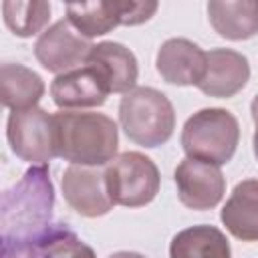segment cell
Returning <instances> with one entry per match:
<instances>
[{
  "label": "cell",
  "instance_id": "1",
  "mask_svg": "<svg viewBox=\"0 0 258 258\" xmlns=\"http://www.w3.org/2000/svg\"><path fill=\"white\" fill-rule=\"evenodd\" d=\"M54 208V187L46 165H32L18 183L2 194L0 226L4 258L10 252L28 248L44 230L50 228Z\"/></svg>",
  "mask_w": 258,
  "mask_h": 258
},
{
  "label": "cell",
  "instance_id": "2",
  "mask_svg": "<svg viewBox=\"0 0 258 258\" xmlns=\"http://www.w3.org/2000/svg\"><path fill=\"white\" fill-rule=\"evenodd\" d=\"M52 121L56 157L71 165L101 167L117 157L119 129L105 113L58 111Z\"/></svg>",
  "mask_w": 258,
  "mask_h": 258
},
{
  "label": "cell",
  "instance_id": "3",
  "mask_svg": "<svg viewBox=\"0 0 258 258\" xmlns=\"http://www.w3.org/2000/svg\"><path fill=\"white\" fill-rule=\"evenodd\" d=\"M119 123L129 141L151 149L171 139L175 111L165 93L153 87H135L121 97Z\"/></svg>",
  "mask_w": 258,
  "mask_h": 258
},
{
  "label": "cell",
  "instance_id": "4",
  "mask_svg": "<svg viewBox=\"0 0 258 258\" xmlns=\"http://www.w3.org/2000/svg\"><path fill=\"white\" fill-rule=\"evenodd\" d=\"M238 141V119L222 107H208L196 111L181 129V147L185 155L218 167L234 157Z\"/></svg>",
  "mask_w": 258,
  "mask_h": 258
},
{
  "label": "cell",
  "instance_id": "5",
  "mask_svg": "<svg viewBox=\"0 0 258 258\" xmlns=\"http://www.w3.org/2000/svg\"><path fill=\"white\" fill-rule=\"evenodd\" d=\"M105 185L115 206L141 208L159 194L161 175L151 157L141 151H125L107 163Z\"/></svg>",
  "mask_w": 258,
  "mask_h": 258
},
{
  "label": "cell",
  "instance_id": "6",
  "mask_svg": "<svg viewBox=\"0 0 258 258\" xmlns=\"http://www.w3.org/2000/svg\"><path fill=\"white\" fill-rule=\"evenodd\" d=\"M157 2H133V0H111V2H73L67 4V20L85 38H95L111 32L119 24L137 26L147 22L155 12Z\"/></svg>",
  "mask_w": 258,
  "mask_h": 258
},
{
  "label": "cell",
  "instance_id": "7",
  "mask_svg": "<svg viewBox=\"0 0 258 258\" xmlns=\"http://www.w3.org/2000/svg\"><path fill=\"white\" fill-rule=\"evenodd\" d=\"M6 139L16 157L32 165H46L56 157L54 121L40 107L10 111L6 121Z\"/></svg>",
  "mask_w": 258,
  "mask_h": 258
},
{
  "label": "cell",
  "instance_id": "8",
  "mask_svg": "<svg viewBox=\"0 0 258 258\" xmlns=\"http://www.w3.org/2000/svg\"><path fill=\"white\" fill-rule=\"evenodd\" d=\"M93 44L89 38L79 34L67 18L50 24L34 42V56L42 69L50 73H67L87 62Z\"/></svg>",
  "mask_w": 258,
  "mask_h": 258
},
{
  "label": "cell",
  "instance_id": "9",
  "mask_svg": "<svg viewBox=\"0 0 258 258\" xmlns=\"http://www.w3.org/2000/svg\"><path fill=\"white\" fill-rule=\"evenodd\" d=\"M179 202L189 210H212L226 194V177L218 165L185 157L173 171Z\"/></svg>",
  "mask_w": 258,
  "mask_h": 258
},
{
  "label": "cell",
  "instance_id": "10",
  "mask_svg": "<svg viewBox=\"0 0 258 258\" xmlns=\"http://www.w3.org/2000/svg\"><path fill=\"white\" fill-rule=\"evenodd\" d=\"M109 95L111 91L101 73L89 62L56 75L50 83V97L60 111L101 107Z\"/></svg>",
  "mask_w": 258,
  "mask_h": 258
},
{
  "label": "cell",
  "instance_id": "11",
  "mask_svg": "<svg viewBox=\"0 0 258 258\" xmlns=\"http://www.w3.org/2000/svg\"><path fill=\"white\" fill-rule=\"evenodd\" d=\"M64 202L85 218H99L113 210V202L107 194L105 171L99 167L69 165L60 179Z\"/></svg>",
  "mask_w": 258,
  "mask_h": 258
},
{
  "label": "cell",
  "instance_id": "12",
  "mask_svg": "<svg viewBox=\"0 0 258 258\" xmlns=\"http://www.w3.org/2000/svg\"><path fill=\"white\" fill-rule=\"evenodd\" d=\"M250 81L248 58L232 48H212L206 52V73L198 89L216 99H230Z\"/></svg>",
  "mask_w": 258,
  "mask_h": 258
},
{
  "label": "cell",
  "instance_id": "13",
  "mask_svg": "<svg viewBox=\"0 0 258 258\" xmlns=\"http://www.w3.org/2000/svg\"><path fill=\"white\" fill-rule=\"evenodd\" d=\"M155 69L169 85L198 87L206 73V50L189 38H167L157 50Z\"/></svg>",
  "mask_w": 258,
  "mask_h": 258
},
{
  "label": "cell",
  "instance_id": "14",
  "mask_svg": "<svg viewBox=\"0 0 258 258\" xmlns=\"http://www.w3.org/2000/svg\"><path fill=\"white\" fill-rule=\"evenodd\" d=\"M89 64H93L103 81L107 83L111 93H129L135 89L139 67L135 54L121 42L105 40L99 44H93V50L87 58Z\"/></svg>",
  "mask_w": 258,
  "mask_h": 258
},
{
  "label": "cell",
  "instance_id": "15",
  "mask_svg": "<svg viewBox=\"0 0 258 258\" xmlns=\"http://www.w3.org/2000/svg\"><path fill=\"white\" fill-rule=\"evenodd\" d=\"M220 220L226 230L242 242H258V179L240 181L226 200Z\"/></svg>",
  "mask_w": 258,
  "mask_h": 258
},
{
  "label": "cell",
  "instance_id": "16",
  "mask_svg": "<svg viewBox=\"0 0 258 258\" xmlns=\"http://www.w3.org/2000/svg\"><path fill=\"white\" fill-rule=\"evenodd\" d=\"M206 10L212 28L226 40H248L258 34V0H212Z\"/></svg>",
  "mask_w": 258,
  "mask_h": 258
},
{
  "label": "cell",
  "instance_id": "17",
  "mask_svg": "<svg viewBox=\"0 0 258 258\" xmlns=\"http://www.w3.org/2000/svg\"><path fill=\"white\" fill-rule=\"evenodd\" d=\"M46 87L42 77L20 64V62H2L0 67V99L2 105L10 111H24L38 105Z\"/></svg>",
  "mask_w": 258,
  "mask_h": 258
},
{
  "label": "cell",
  "instance_id": "18",
  "mask_svg": "<svg viewBox=\"0 0 258 258\" xmlns=\"http://www.w3.org/2000/svg\"><path fill=\"white\" fill-rule=\"evenodd\" d=\"M169 258H232V248L220 228L198 224L171 238Z\"/></svg>",
  "mask_w": 258,
  "mask_h": 258
},
{
  "label": "cell",
  "instance_id": "19",
  "mask_svg": "<svg viewBox=\"0 0 258 258\" xmlns=\"http://www.w3.org/2000/svg\"><path fill=\"white\" fill-rule=\"evenodd\" d=\"M26 250L28 258H97L95 250L64 224L44 230Z\"/></svg>",
  "mask_w": 258,
  "mask_h": 258
},
{
  "label": "cell",
  "instance_id": "20",
  "mask_svg": "<svg viewBox=\"0 0 258 258\" xmlns=\"http://www.w3.org/2000/svg\"><path fill=\"white\" fill-rule=\"evenodd\" d=\"M2 16L6 28L20 36L30 38L34 34H42L44 26L50 20V4L48 2H20V0H6L2 2Z\"/></svg>",
  "mask_w": 258,
  "mask_h": 258
},
{
  "label": "cell",
  "instance_id": "21",
  "mask_svg": "<svg viewBox=\"0 0 258 258\" xmlns=\"http://www.w3.org/2000/svg\"><path fill=\"white\" fill-rule=\"evenodd\" d=\"M107 258H145L143 254H139V252H129V250H121V252H113V254H109Z\"/></svg>",
  "mask_w": 258,
  "mask_h": 258
},
{
  "label": "cell",
  "instance_id": "22",
  "mask_svg": "<svg viewBox=\"0 0 258 258\" xmlns=\"http://www.w3.org/2000/svg\"><path fill=\"white\" fill-rule=\"evenodd\" d=\"M250 113H252V121H254V125L258 123V95L252 99V105H250Z\"/></svg>",
  "mask_w": 258,
  "mask_h": 258
},
{
  "label": "cell",
  "instance_id": "23",
  "mask_svg": "<svg viewBox=\"0 0 258 258\" xmlns=\"http://www.w3.org/2000/svg\"><path fill=\"white\" fill-rule=\"evenodd\" d=\"M252 145H254V155L258 159V123H256V129H254V137H252Z\"/></svg>",
  "mask_w": 258,
  "mask_h": 258
}]
</instances>
